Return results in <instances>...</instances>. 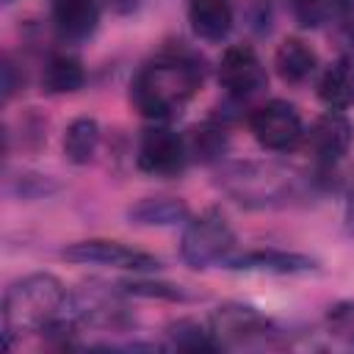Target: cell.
Returning <instances> with one entry per match:
<instances>
[{
  "label": "cell",
  "instance_id": "1",
  "mask_svg": "<svg viewBox=\"0 0 354 354\" xmlns=\"http://www.w3.org/2000/svg\"><path fill=\"white\" fill-rule=\"evenodd\" d=\"M202 80L205 66L196 55L185 50L160 53L158 58L147 61L130 80V102L141 116L163 122L177 116L196 97Z\"/></svg>",
  "mask_w": 354,
  "mask_h": 354
},
{
  "label": "cell",
  "instance_id": "2",
  "mask_svg": "<svg viewBox=\"0 0 354 354\" xmlns=\"http://www.w3.org/2000/svg\"><path fill=\"white\" fill-rule=\"evenodd\" d=\"M216 183L243 207H285L307 191V180L296 169L271 160L227 163Z\"/></svg>",
  "mask_w": 354,
  "mask_h": 354
},
{
  "label": "cell",
  "instance_id": "3",
  "mask_svg": "<svg viewBox=\"0 0 354 354\" xmlns=\"http://www.w3.org/2000/svg\"><path fill=\"white\" fill-rule=\"evenodd\" d=\"M69 290L55 274L36 271L17 282H11L3 293V340L6 348H11L14 335L22 332H41L44 324H50L66 301Z\"/></svg>",
  "mask_w": 354,
  "mask_h": 354
},
{
  "label": "cell",
  "instance_id": "4",
  "mask_svg": "<svg viewBox=\"0 0 354 354\" xmlns=\"http://www.w3.org/2000/svg\"><path fill=\"white\" fill-rule=\"evenodd\" d=\"M235 243L238 238L230 221L216 207H207L183 224L180 257L188 268L205 271L210 266H224L235 254Z\"/></svg>",
  "mask_w": 354,
  "mask_h": 354
},
{
  "label": "cell",
  "instance_id": "5",
  "mask_svg": "<svg viewBox=\"0 0 354 354\" xmlns=\"http://www.w3.org/2000/svg\"><path fill=\"white\" fill-rule=\"evenodd\" d=\"M249 130L254 141L268 152H290L304 141V122L293 102L268 100L249 113Z\"/></svg>",
  "mask_w": 354,
  "mask_h": 354
},
{
  "label": "cell",
  "instance_id": "6",
  "mask_svg": "<svg viewBox=\"0 0 354 354\" xmlns=\"http://www.w3.org/2000/svg\"><path fill=\"white\" fill-rule=\"evenodd\" d=\"M61 257L80 266H105V268H122V271H158L160 260L144 249L127 246L122 241L111 238H86L77 243H69L61 249Z\"/></svg>",
  "mask_w": 354,
  "mask_h": 354
},
{
  "label": "cell",
  "instance_id": "7",
  "mask_svg": "<svg viewBox=\"0 0 354 354\" xmlns=\"http://www.w3.org/2000/svg\"><path fill=\"white\" fill-rule=\"evenodd\" d=\"M136 163H138L141 171H147L152 177H177V174H183V169L191 163L185 136H180V133H174L163 124H155V127L144 130V136L138 141Z\"/></svg>",
  "mask_w": 354,
  "mask_h": 354
},
{
  "label": "cell",
  "instance_id": "8",
  "mask_svg": "<svg viewBox=\"0 0 354 354\" xmlns=\"http://www.w3.org/2000/svg\"><path fill=\"white\" fill-rule=\"evenodd\" d=\"M351 141H354L351 119L343 111H326L304 130L301 147L310 152L318 169H332L346 158Z\"/></svg>",
  "mask_w": 354,
  "mask_h": 354
},
{
  "label": "cell",
  "instance_id": "9",
  "mask_svg": "<svg viewBox=\"0 0 354 354\" xmlns=\"http://www.w3.org/2000/svg\"><path fill=\"white\" fill-rule=\"evenodd\" d=\"M210 329H213V335L221 346H241V343L268 340L279 332L274 326V321H268L252 304H241V301L221 304L210 315Z\"/></svg>",
  "mask_w": 354,
  "mask_h": 354
},
{
  "label": "cell",
  "instance_id": "10",
  "mask_svg": "<svg viewBox=\"0 0 354 354\" xmlns=\"http://www.w3.org/2000/svg\"><path fill=\"white\" fill-rule=\"evenodd\" d=\"M216 75H218L221 88L232 100H246V97L257 94L268 80L266 66L252 44H230L221 53Z\"/></svg>",
  "mask_w": 354,
  "mask_h": 354
},
{
  "label": "cell",
  "instance_id": "11",
  "mask_svg": "<svg viewBox=\"0 0 354 354\" xmlns=\"http://www.w3.org/2000/svg\"><path fill=\"white\" fill-rule=\"evenodd\" d=\"M224 268L246 271V274H274V277H299L318 271V260L301 252L288 249H252V252H235Z\"/></svg>",
  "mask_w": 354,
  "mask_h": 354
},
{
  "label": "cell",
  "instance_id": "12",
  "mask_svg": "<svg viewBox=\"0 0 354 354\" xmlns=\"http://www.w3.org/2000/svg\"><path fill=\"white\" fill-rule=\"evenodd\" d=\"M53 25L66 41H86L100 25V0H53Z\"/></svg>",
  "mask_w": 354,
  "mask_h": 354
},
{
  "label": "cell",
  "instance_id": "13",
  "mask_svg": "<svg viewBox=\"0 0 354 354\" xmlns=\"http://www.w3.org/2000/svg\"><path fill=\"white\" fill-rule=\"evenodd\" d=\"M191 218L180 196H144L127 207V221L136 227H177Z\"/></svg>",
  "mask_w": 354,
  "mask_h": 354
},
{
  "label": "cell",
  "instance_id": "14",
  "mask_svg": "<svg viewBox=\"0 0 354 354\" xmlns=\"http://www.w3.org/2000/svg\"><path fill=\"white\" fill-rule=\"evenodd\" d=\"M191 30L205 41H224L232 30L235 14L230 0H191L188 3Z\"/></svg>",
  "mask_w": 354,
  "mask_h": 354
},
{
  "label": "cell",
  "instance_id": "15",
  "mask_svg": "<svg viewBox=\"0 0 354 354\" xmlns=\"http://www.w3.org/2000/svg\"><path fill=\"white\" fill-rule=\"evenodd\" d=\"M274 66H277V75L285 83L299 86V83H304V80H310L315 75L318 55H315V50L304 39L288 36V39L279 41V47L274 53Z\"/></svg>",
  "mask_w": 354,
  "mask_h": 354
},
{
  "label": "cell",
  "instance_id": "16",
  "mask_svg": "<svg viewBox=\"0 0 354 354\" xmlns=\"http://www.w3.org/2000/svg\"><path fill=\"white\" fill-rule=\"evenodd\" d=\"M318 100L329 111H348L354 105V55H340L318 77Z\"/></svg>",
  "mask_w": 354,
  "mask_h": 354
},
{
  "label": "cell",
  "instance_id": "17",
  "mask_svg": "<svg viewBox=\"0 0 354 354\" xmlns=\"http://www.w3.org/2000/svg\"><path fill=\"white\" fill-rule=\"evenodd\" d=\"M86 86L83 61L72 53H53L41 69V88L47 94H75Z\"/></svg>",
  "mask_w": 354,
  "mask_h": 354
},
{
  "label": "cell",
  "instance_id": "18",
  "mask_svg": "<svg viewBox=\"0 0 354 354\" xmlns=\"http://www.w3.org/2000/svg\"><path fill=\"white\" fill-rule=\"evenodd\" d=\"M100 147V122L94 116H77L64 130V158L75 166L94 160Z\"/></svg>",
  "mask_w": 354,
  "mask_h": 354
},
{
  "label": "cell",
  "instance_id": "19",
  "mask_svg": "<svg viewBox=\"0 0 354 354\" xmlns=\"http://www.w3.org/2000/svg\"><path fill=\"white\" fill-rule=\"evenodd\" d=\"M185 147H188V158L196 163H213L221 160V155L230 147L227 130L218 122H202L196 127L188 130L185 136Z\"/></svg>",
  "mask_w": 354,
  "mask_h": 354
},
{
  "label": "cell",
  "instance_id": "20",
  "mask_svg": "<svg viewBox=\"0 0 354 354\" xmlns=\"http://www.w3.org/2000/svg\"><path fill=\"white\" fill-rule=\"evenodd\" d=\"M166 337L180 351H218L221 343L216 340L213 329L194 321V318H177L166 326Z\"/></svg>",
  "mask_w": 354,
  "mask_h": 354
},
{
  "label": "cell",
  "instance_id": "21",
  "mask_svg": "<svg viewBox=\"0 0 354 354\" xmlns=\"http://www.w3.org/2000/svg\"><path fill=\"white\" fill-rule=\"evenodd\" d=\"M122 296H138V299H160V301H191L194 293H188L183 285L160 282V279H122L116 285Z\"/></svg>",
  "mask_w": 354,
  "mask_h": 354
},
{
  "label": "cell",
  "instance_id": "22",
  "mask_svg": "<svg viewBox=\"0 0 354 354\" xmlns=\"http://www.w3.org/2000/svg\"><path fill=\"white\" fill-rule=\"evenodd\" d=\"M326 6L329 0H290L293 19L301 28H318L321 22H326Z\"/></svg>",
  "mask_w": 354,
  "mask_h": 354
},
{
  "label": "cell",
  "instance_id": "23",
  "mask_svg": "<svg viewBox=\"0 0 354 354\" xmlns=\"http://www.w3.org/2000/svg\"><path fill=\"white\" fill-rule=\"evenodd\" d=\"M326 321L337 337H346L354 343V301H337L335 307H329Z\"/></svg>",
  "mask_w": 354,
  "mask_h": 354
},
{
  "label": "cell",
  "instance_id": "24",
  "mask_svg": "<svg viewBox=\"0 0 354 354\" xmlns=\"http://www.w3.org/2000/svg\"><path fill=\"white\" fill-rule=\"evenodd\" d=\"M53 191H58V185L47 174H19V180H17V194L22 199H39Z\"/></svg>",
  "mask_w": 354,
  "mask_h": 354
},
{
  "label": "cell",
  "instance_id": "25",
  "mask_svg": "<svg viewBox=\"0 0 354 354\" xmlns=\"http://www.w3.org/2000/svg\"><path fill=\"white\" fill-rule=\"evenodd\" d=\"M19 86H22V80L14 77V64H11V58H6L3 61V102H8Z\"/></svg>",
  "mask_w": 354,
  "mask_h": 354
},
{
  "label": "cell",
  "instance_id": "26",
  "mask_svg": "<svg viewBox=\"0 0 354 354\" xmlns=\"http://www.w3.org/2000/svg\"><path fill=\"white\" fill-rule=\"evenodd\" d=\"M141 3H144V0H105V6H108L113 14H119V17L136 14V11L141 8Z\"/></svg>",
  "mask_w": 354,
  "mask_h": 354
},
{
  "label": "cell",
  "instance_id": "27",
  "mask_svg": "<svg viewBox=\"0 0 354 354\" xmlns=\"http://www.w3.org/2000/svg\"><path fill=\"white\" fill-rule=\"evenodd\" d=\"M346 218H348V230L354 232V191H351V199H348V210H346Z\"/></svg>",
  "mask_w": 354,
  "mask_h": 354
},
{
  "label": "cell",
  "instance_id": "28",
  "mask_svg": "<svg viewBox=\"0 0 354 354\" xmlns=\"http://www.w3.org/2000/svg\"><path fill=\"white\" fill-rule=\"evenodd\" d=\"M6 3H11V0H6Z\"/></svg>",
  "mask_w": 354,
  "mask_h": 354
}]
</instances>
